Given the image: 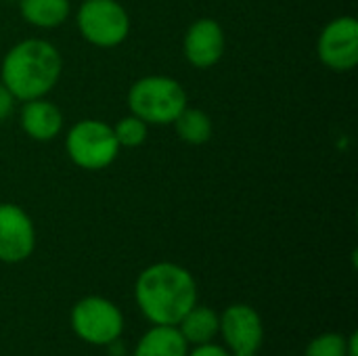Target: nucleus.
<instances>
[{
  "instance_id": "5",
  "label": "nucleus",
  "mask_w": 358,
  "mask_h": 356,
  "mask_svg": "<svg viewBox=\"0 0 358 356\" xmlns=\"http://www.w3.org/2000/svg\"><path fill=\"white\" fill-rule=\"evenodd\" d=\"M69 325L84 344L109 346L124 334V313L103 296H84L71 306Z\"/></svg>"
},
{
  "instance_id": "9",
  "label": "nucleus",
  "mask_w": 358,
  "mask_h": 356,
  "mask_svg": "<svg viewBox=\"0 0 358 356\" xmlns=\"http://www.w3.org/2000/svg\"><path fill=\"white\" fill-rule=\"evenodd\" d=\"M220 315L218 334L229 353H258L264 340L260 313L250 304H231Z\"/></svg>"
},
{
  "instance_id": "4",
  "label": "nucleus",
  "mask_w": 358,
  "mask_h": 356,
  "mask_svg": "<svg viewBox=\"0 0 358 356\" xmlns=\"http://www.w3.org/2000/svg\"><path fill=\"white\" fill-rule=\"evenodd\" d=\"M120 149L113 126L103 120L84 118L65 134V153L82 170L99 172L109 168L120 155Z\"/></svg>"
},
{
  "instance_id": "12",
  "label": "nucleus",
  "mask_w": 358,
  "mask_h": 356,
  "mask_svg": "<svg viewBox=\"0 0 358 356\" xmlns=\"http://www.w3.org/2000/svg\"><path fill=\"white\" fill-rule=\"evenodd\" d=\"M189 348L176 325H151L136 342L132 356H187Z\"/></svg>"
},
{
  "instance_id": "21",
  "label": "nucleus",
  "mask_w": 358,
  "mask_h": 356,
  "mask_svg": "<svg viewBox=\"0 0 358 356\" xmlns=\"http://www.w3.org/2000/svg\"><path fill=\"white\" fill-rule=\"evenodd\" d=\"M231 356H258V353H231Z\"/></svg>"
},
{
  "instance_id": "20",
  "label": "nucleus",
  "mask_w": 358,
  "mask_h": 356,
  "mask_svg": "<svg viewBox=\"0 0 358 356\" xmlns=\"http://www.w3.org/2000/svg\"><path fill=\"white\" fill-rule=\"evenodd\" d=\"M346 356H358V336L355 332L346 336Z\"/></svg>"
},
{
  "instance_id": "10",
  "label": "nucleus",
  "mask_w": 358,
  "mask_h": 356,
  "mask_svg": "<svg viewBox=\"0 0 358 356\" xmlns=\"http://www.w3.org/2000/svg\"><path fill=\"white\" fill-rule=\"evenodd\" d=\"M224 48H227L224 27L212 17H201L193 21L185 31L182 52L185 59L197 69L214 67L224 57Z\"/></svg>"
},
{
  "instance_id": "13",
  "label": "nucleus",
  "mask_w": 358,
  "mask_h": 356,
  "mask_svg": "<svg viewBox=\"0 0 358 356\" xmlns=\"http://www.w3.org/2000/svg\"><path fill=\"white\" fill-rule=\"evenodd\" d=\"M218 325H220V315L214 308L195 304L178 321L176 327L182 334V338L187 340L189 346H199V344L214 342V338L218 336Z\"/></svg>"
},
{
  "instance_id": "2",
  "label": "nucleus",
  "mask_w": 358,
  "mask_h": 356,
  "mask_svg": "<svg viewBox=\"0 0 358 356\" xmlns=\"http://www.w3.org/2000/svg\"><path fill=\"white\" fill-rule=\"evenodd\" d=\"M59 48L42 38H27L10 46L0 65V82L17 101L46 97L61 80Z\"/></svg>"
},
{
  "instance_id": "6",
  "label": "nucleus",
  "mask_w": 358,
  "mask_h": 356,
  "mask_svg": "<svg viewBox=\"0 0 358 356\" xmlns=\"http://www.w3.org/2000/svg\"><path fill=\"white\" fill-rule=\"evenodd\" d=\"M82 38L96 48H115L130 34V15L117 0H84L76 13Z\"/></svg>"
},
{
  "instance_id": "17",
  "label": "nucleus",
  "mask_w": 358,
  "mask_h": 356,
  "mask_svg": "<svg viewBox=\"0 0 358 356\" xmlns=\"http://www.w3.org/2000/svg\"><path fill=\"white\" fill-rule=\"evenodd\" d=\"M304 356H346V336L338 332H325L313 338Z\"/></svg>"
},
{
  "instance_id": "8",
  "label": "nucleus",
  "mask_w": 358,
  "mask_h": 356,
  "mask_svg": "<svg viewBox=\"0 0 358 356\" xmlns=\"http://www.w3.org/2000/svg\"><path fill=\"white\" fill-rule=\"evenodd\" d=\"M36 250L31 216L17 204H0V262H25Z\"/></svg>"
},
{
  "instance_id": "19",
  "label": "nucleus",
  "mask_w": 358,
  "mask_h": 356,
  "mask_svg": "<svg viewBox=\"0 0 358 356\" xmlns=\"http://www.w3.org/2000/svg\"><path fill=\"white\" fill-rule=\"evenodd\" d=\"M15 103L17 99L10 94V90L0 82V122H4L6 118H10V113L15 111Z\"/></svg>"
},
{
  "instance_id": "11",
  "label": "nucleus",
  "mask_w": 358,
  "mask_h": 356,
  "mask_svg": "<svg viewBox=\"0 0 358 356\" xmlns=\"http://www.w3.org/2000/svg\"><path fill=\"white\" fill-rule=\"evenodd\" d=\"M19 124L23 132L38 143H48L57 138L63 130V113L61 109L48 101L46 97L42 99H31L25 101L19 113Z\"/></svg>"
},
{
  "instance_id": "15",
  "label": "nucleus",
  "mask_w": 358,
  "mask_h": 356,
  "mask_svg": "<svg viewBox=\"0 0 358 356\" xmlns=\"http://www.w3.org/2000/svg\"><path fill=\"white\" fill-rule=\"evenodd\" d=\"M172 126L176 128L178 138L187 145H206L214 132L210 115L203 109L189 107V105L180 111V115L174 120Z\"/></svg>"
},
{
  "instance_id": "14",
  "label": "nucleus",
  "mask_w": 358,
  "mask_h": 356,
  "mask_svg": "<svg viewBox=\"0 0 358 356\" xmlns=\"http://www.w3.org/2000/svg\"><path fill=\"white\" fill-rule=\"evenodd\" d=\"M17 4L23 21L38 29H55L71 15L69 0H19Z\"/></svg>"
},
{
  "instance_id": "22",
  "label": "nucleus",
  "mask_w": 358,
  "mask_h": 356,
  "mask_svg": "<svg viewBox=\"0 0 358 356\" xmlns=\"http://www.w3.org/2000/svg\"><path fill=\"white\" fill-rule=\"evenodd\" d=\"M2 2H19V0H2Z\"/></svg>"
},
{
  "instance_id": "18",
  "label": "nucleus",
  "mask_w": 358,
  "mask_h": 356,
  "mask_svg": "<svg viewBox=\"0 0 358 356\" xmlns=\"http://www.w3.org/2000/svg\"><path fill=\"white\" fill-rule=\"evenodd\" d=\"M187 356H231V353L224 346H218L214 342H208V344L191 346Z\"/></svg>"
},
{
  "instance_id": "1",
  "label": "nucleus",
  "mask_w": 358,
  "mask_h": 356,
  "mask_svg": "<svg viewBox=\"0 0 358 356\" xmlns=\"http://www.w3.org/2000/svg\"><path fill=\"white\" fill-rule=\"evenodd\" d=\"M134 302L151 325H178L197 304L195 277L176 262L149 264L134 281Z\"/></svg>"
},
{
  "instance_id": "7",
  "label": "nucleus",
  "mask_w": 358,
  "mask_h": 356,
  "mask_svg": "<svg viewBox=\"0 0 358 356\" xmlns=\"http://www.w3.org/2000/svg\"><path fill=\"white\" fill-rule=\"evenodd\" d=\"M319 61L338 73L352 71L358 63V21L352 15L331 19L317 40Z\"/></svg>"
},
{
  "instance_id": "3",
  "label": "nucleus",
  "mask_w": 358,
  "mask_h": 356,
  "mask_svg": "<svg viewBox=\"0 0 358 356\" xmlns=\"http://www.w3.org/2000/svg\"><path fill=\"white\" fill-rule=\"evenodd\" d=\"M187 105V90L170 76H145L128 90L130 113L147 126H172Z\"/></svg>"
},
{
  "instance_id": "16",
  "label": "nucleus",
  "mask_w": 358,
  "mask_h": 356,
  "mask_svg": "<svg viewBox=\"0 0 358 356\" xmlns=\"http://www.w3.org/2000/svg\"><path fill=\"white\" fill-rule=\"evenodd\" d=\"M113 134H115L120 147L134 149V147H141L147 141L149 126L141 118L130 113V115H124V118L117 120V124L113 126Z\"/></svg>"
}]
</instances>
